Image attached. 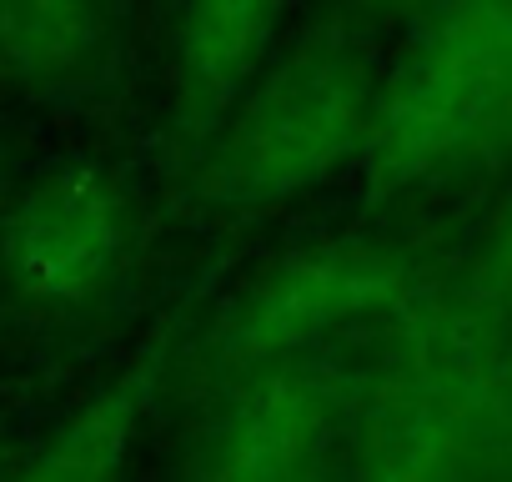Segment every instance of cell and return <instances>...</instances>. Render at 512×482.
Here are the masks:
<instances>
[{"label": "cell", "instance_id": "6da1fadb", "mask_svg": "<svg viewBox=\"0 0 512 482\" xmlns=\"http://www.w3.org/2000/svg\"><path fill=\"white\" fill-rule=\"evenodd\" d=\"M347 482H512V317L432 282L352 347Z\"/></svg>", "mask_w": 512, "mask_h": 482}, {"label": "cell", "instance_id": "7a4b0ae2", "mask_svg": "<svg viewBox=\"0 0 512 482\" xmlns=\"http://www.w3.org/2000/svg\"><path fill=\"white\" fill-rule=\"evenodd\" d=\"M377 86L372 31L337 11L307 16L181 161V201L201 221L251 226L332 191L367 161Z\"/></svg>", "mask_w": 512, "mask_h": 482}, {"label": "cell", "instance_id": "3957f363", "mask_svg": "<svg viewBox=\"0 0 512 482\" xmlns=\"http://www.w3.org/2000/svg\"><path fill=\"white\" fill-rule=\"evenodd\" d=\"M432 287L427 262L382 231H322L251 267L181 347L176 377L211 387L256 367L347 352Z\"/></svg>", "mask_w": 512, "mask_h": 482}, {"label": "cell", "instance_id": "277c9868", "mask_svg": "<svg viewBox=\"0 0 512 482\" xmlns=\"http://www.w3.org/2000/svg\"><path fill=\"white\" fill-rule=\"evenodd\" d=\"M512 136V0H437L382 61L362 181L397 201L462 176Z\"/></svg>", "mask_w": 512, "mask_h": 482}, {"label": "cell", "instance_id": "5b68a950", "mask_svg": "<svg viewBox=\"0 0 512 482\" xmlns=\"http://www.w3.org/2000/svg\"><path fill=\"white\" fill-rule=\"evenodd\" d=\"M146 206L126 171L71 156L16 186L0 226V307L31 332L101 317L141 272Z\"/></svg>", "mask_w": 512, "mask_h": 482}, {"label": "cell", "instance_id": "8992f818", "mask_svg": "<svg viewBox=\"0 0 512 482\" xmlns=\"http://www.w3.org/2000/svg\"><path fill=\"white\" fill-rule=\"evenodd\" d=\"M352 347L201 387L176 482H347Z\"/></svg>", "mask_w": 512, "mask_h": 482}, {"label": "cell", "instance_id": "52a82bcc", "mask_svg": "<svg viewBox=\"0 0 512 482\" xmlns=\"http://www.w3.org/2000/svg\"><path fill=\"white\" fill-rule=\"evenodd\" d=\"M297 0H166L161 116L186 161L292 36Z\"/></svg>", "mask_w": 512, "mask_h": 482}, {"label": "cell", "instance_id": "ba28073f", "mask_svg": "<svg viewBox=\"0 0 512 482\" xmlns=\"http://www.w3.org/2000/svg\"><path fill=\"white\" fill-rule=\"evenodd\" d=\"M181 347L186 322L181 312H171L166 327L136 342L121 367H111L91 392H81V402H71L31 452L0 467V482H126L156 417V402L176 377Z\"/></svg>", "mask_w": 512, "mask_h": 482}, {"label": "cell", "instance_id": "9c48e42d", "mask_svg": "<svg viewBox=\"0 0 512 482\" xmlns=\"http://www.w3.org/2000/svg\"><path fill=\"white\" fill-rule=\"evenodd\" d=\"M131 46V0H0V96L81 111L111 91Z\"/></svg>", "mask_w": 512, "mask_h": 482}, {"label": "cell", "instance_id": "30bf717a", "mask_svg": "<svg viewBox=\"0 0 512 482\" xmlns=\"http://www.w3.org/2000/svg\"><path fill=\"white\" fill-rule=\"evenodd\" d=\"M437 0H332V11L347 16L362 31H382V26H412L422 11H432Z\"/></svg>", "mask_w": 512, "mask_h": 482}, {"label": "cell", "instance_id": "8fae6325", "mask_svg": "<svg viewBox=\"0 0 512 482\" xmlns=\"http://www.w3.org/2000/svg\"><path fill=\"white\" fill-rule=\"evenodd\" d=\"M11 196H16V181H11V166H6V146H0V226H6Z\"/></svg>", "mask_w": 512, "mask_h": 482}, {"label": "cell", "instance_id": "7c38bea8", "mask_svg": "<svg viewBox=\"0 0 512 482\" xmlns=\"http://www.w3.org/2000/svg\"><path fill=\"white\" fill-rule=\"evenodd\" d=\"M0 457H6V422H0Z\"/></svg>", "mask_w": 512, "mask_h": 482}]
</instances>
